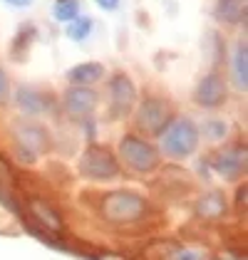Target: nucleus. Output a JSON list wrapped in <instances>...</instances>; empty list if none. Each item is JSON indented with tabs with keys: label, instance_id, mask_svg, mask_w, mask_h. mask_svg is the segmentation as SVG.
I'll use <instances>...</instances> for the list:
<instances>
[{
	"label": "nucleus",
	"instance_id": "1",
	"mask_svg": "<svg viewBox=\"0 0 248 260\" xmlns=\"http://www.w3.org/2000/svg\"><path fill=\"white\" fill-rule=\"evenodd\" d=\"M100 213L109 223H137L149 213V203L132 191H112L100 203Z\"/></svg>",
	"mask_w": 248,
	"mask_h": 260
},
{
	"label": "nucleus",
	"instance_id": "2",
	"mask_svg": "<svg viewBox=\"0 0 248 260\" xmlns=\"http://www.w3.org/2000/svg\"><path fill=\"white\" fill-rule=\"evenodd\" d=\"M199 141V129L191 119H171L162 132V149L174 159H186Z\"/></svg>",
	"mask_w": 248,
	"mask_h": 260
},
{
	"label": "nucleus",
	"instance_id": "3",
	"mask_svg": "<svg viewBox=\"0 0 248 260\" xmlns=\"http://www.w3.org/2000/svg\"><path fill=\"white\" fill-rule=\"evenodd\" d=\"M13 139H15V151L25 164L38 161L47 149V132L35 121H15Z\"/></svg>",
	"mask_w": 248,
	"mask_h": 260
},
{
	"label": "nucleus",
	"instance_id": "4",
	"mask_svg": "<svg viewBox=\"0 0 248 260\" xmlns=\"http://www.w3.org/2000/svg\"><path fill=\"white\" fill-rule=\"evenodd\" d=\"M80 171H82V176H87V179L109 181L119 174V164H117L114 154L109 149L92 144V146L84 149L82 159H80Z\"/></svg>",
	"mask_w": 248,
	"mask_h": 260
},
{
	"label": "nucleus",
	"instance_id": "5",
	"mask_svg": "<svg viewBox=\"0 0 248 260\" xmlns=\"http://www.w3.org/2000/svg\"><path fill=\"white\" fill-rule=\"evenodd\" d=\"M119 154H122V159L129 164V169L142 171V174L154 171V169H157V161H159L154 146L146 144L144 139H139V137H124V139L119 141Z\"/></svg>",
	"mask_w": 248,
	"mask_h": 260
},
{
	"label": "nucleus",
	"instance_id": "6",
	"mask_svg": "<svg viewBox=\"0 0 248 260\" xmlns=\"http://www.w3.org/2000/svg\"><path fill=\"white\" fill-rule=\"evenodd\" d=\"M171 119H174L171 117V107L164 100H159V97L144 100L142 107H139V112H137V124L146 134H162Z\"/></svg>",
	"mask_w": 248,
	"mask_h": 260
},
{
	"label": "nucleus",
	"instance_id": "7",
	"mask_svg": "<svg viewBox=\"0 0 248 260\" xmlns=\"http://www.w3.org/2000/svg\"><path fill=\"white\" fill-rule=\"evenodd\" d=\"M109 100H112V117H124L127 112H132L137 100L134 82L127 75H114V80L109 82Z\"/></svg>",
	"mask_w": 248,
	"mask_h": 260
},
{
	"label": "nucleus",
	"instance_id": "8",
	"mask_svg": "<svg viewBox=\"0 0 248 260\" xmlns=\"http://www.w3.org/2000/svg\"><path fill=\"white\" fill-rule=\"evenodd\" d=\"M95 104H97V94L89 89V87H70L67 94H65V109L70 112V117L75 119H87L92 112H95Z\"/></svg>",
	"mask_w": 248,
	"mask_h": 260
},
{
	"label": "nucleus",
	"instance_id": "9",
	"mask_svg": "<svg viewBox=\"0 0 248 260\" xmlns=\"http://www.w3.org/2000/svg\"><path fill=\"white\" fill-rule=\"evenodd\" d=\"M194 100L199 102L201 107H208V109H213V107H221V104L226 102V84H224V80H221L216 72L206 75L204 80L196 84Z\"/></svg>",
	"mask_w": 248,
	"mask_h": 260
},
{
	"label": "nucleus",
	"instance_id": "10",
	"mask_svg": "<svg viewBox=\"0 0 248 260\" xmlns=\"http://www.w3.org/2000/svg\"><path fill=\"white\" fill-rule=\"evenodd\" d=\"M216 171L228 181L238 179L246 171V151L243 149H226L216 159Z\"/></svg>",
	"mask_w": 248,
	"mask_h": 260
},
{
	"label": "nucleus",
	"instance_id": "11",
	"mask_svg": "<svg viewBox=\"0 0 248 260\" xmlns=\"http://www.w3.org/2000/svg\"><path fill=\"white\" fill-rule=\"evenodd\" d=\"M194 211H196L199 218L219 220L224 213H226V199H224L221 191H208V193H204L201 199L196 201Z\"/></svg>",
	"mask_w": 248,
	"mask_h": 260
},
{
	"label": "nucleus",
	"instance_id": "12",
	"mask_svg": "<svg viewBox=\"0 0 248 260\" xmlns=\"http://www.w3.org/2000/svg\"><path fill=\"white\" fill-rule=\"evenodd\" d=\"M30 213H33V218L38 223V228H45V231H50V233H60L62 231V220L57 216V211L50 206V203H45V201L35 199L30 201Z\"/></svg>",
	"mask_w": 248,
	"mask_h": 260
},
{
	"label": "nucleus",
	"instance_id": "13",
	"mask_svg": "<svg viewBox=\"0 0 248 260\" xmlns=\"http://www.w3.org/2000/svg\"><path fill=\"white\" fill-rule=\"evenodd\" d=\"M102 72H104V67L100 62H82V64H75V67L67 72V80L72 82V84L84 87V84H92V82L100 80Z\"/></svg>",
	"mask_w": 248,
	"mask_h": 260
},
{
	"label": "nucleus",
	"instance_id": "14",
	"mask_svg": "<svg viewBox=\"0 0 248 260\" xmlns=\"http://www.w3.org/2000/svg\"><path fill=\"white\" fill-rule=\"evenodd\" d=\"M243 15H246L243 0H216V18L221 22L236 25L243 20Z\"/></svg>",
	"mask_w": 248,
	"mask_h": 260
},
{
	"label": "nucleus",
	"instance_id": "15",
	"mask_svg": "<svg viewBox=\"0 0 248 260\" xmlns=\"http://www.w3.org/2000/svg\"><path fill=\"white\" fill-rule=\"evenodd\" d=\"M18 107L27 114H45L47 112V100L42 97V92H35L30 87H22L18 92Z\"/></svg>",
	"mask_w": 248,
	"mask_h": 260
},
{
	"label": "nucleus",
	"instance_id": "16",
	"mask_svg": "<svg viewBox=\"0 0 248 260\" xmlns=\"http://www.w3.org/2000/svg\"><path fill=\"white\" fill-rule=\"evenodd\" d=\"M233 80L238 84V89L241 92H246L248 87V52H246V42H241L238 47H236V52H233Z\"/></svg>",
	"mask_w": 248,
	"mask_h": 260
},
{
	"label": "nucleus",
	"instance_id": "17",
	"mask_svg": "<svg viewBox=\"0 0 248 260\" xmlns=\"http://www.w3.org/2000/svg\"><path fill=\"white\" fill-rule=\"evenodd\" d=\"M77 13H80V5H77V0H60L57 5H55V10H52V15L62 22H70L77 18Z\"/></svg>",
	"mask_w": 248,
	"mask_h": 260
},
{
	"label": "nucleus",
	"instance_id": "18",
	"mask_svg": "<svg viewBox=\"0 0 248 260\" xmlns=\"http://www.w3.org/2000/svg\"><path fill=\"white\" fill-rule=\"evenodd\" d=\"M89 30H92V22L87 20V18H75V20H70L67 38H70V40H84V38L89 35Z\"/></svg>",
	"mask_w": 248,
	"mask_h": 260
},
{
	"label": "nucleus",
	"instance_id": "19",
	"mask_svg": "<svg viewBox=\"0 0 248 260\" xmlns=\"http://www.w3.org/2000/svg\"><path fill=\"white\" fill-rule=\"evenodd\" d=\"M204 129H206V137L211 141H221L228 134V124L221 119H208Z\"/></svg>",
	"mask_w": 248,
	"mask_h": 260
},
{
	"label": "nucleus",
	"instance_id": "20",
	"mask_svg": "<svg viewBox=\"0 0 248 260\" xmlns=\"http://www.w3.org/2000/svg\"><path fill=\"white\" fill-rule=\"evenodd\" d=\"M5 97H8V77H5V72L0 67V104L5 102Z\"/></svg>",
	"mask_w": 248,
	"mask_h": 260
},
{
	"label": "nucleus",
	"instance_id": "21",
	"mask_svg": "<svg viewBox=\"0 0 248 260\" xmlns=\"http://www.w3.org/2000/svg\"><path fill=\"white\" fill-rule=\"evenodd\" d=\"M97 5L104 8V10H114V8L119 5V0H97Z\"/></svg>",
	"mask_w": 248,
	"mask_h": 260
},
{
	"label": "nucleus",
	"instance_id": "22",
	"mask_svg": "<svg viewBox=\"0 0 248 260\" xmlns=\"http://www.w3.org/2000/svg\"><path fill=\"white\" fill-rule=\"evenodd\" d=\"M238 206H241V211L246 208V188H238Z\"/></svg>",
	"mask_w": 248,
	"mask_h": 260
},
{
	"label": "nucleus",
	"instance_id": "23",
	"mask_svg": "<svg viewBox=\"0 0 248 260\" xmlns=\"http://www.w3.org/2000/svg\"><path fill=\"white\" fill-rule=\"evenodd\" d=\"M8 5H15V8H25V5H30L33 0H5Z\"/></svg>",
	"mask_w": 248,
	"mask_h": 260
}]
</instances>
